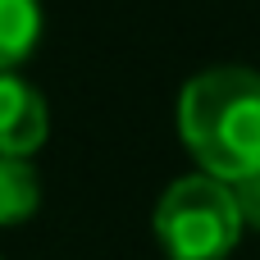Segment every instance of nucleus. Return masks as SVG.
I'll return each mask as SVG.
<instances>
[{"mask_svg":"<svg viewBox=\"0 0 260 260\" xmlns=\"http://www.w3.org/2000/svg\"><path fill=\"white\" fill-rule=\"evenodd\" d=\"M178 133L201 174L242 183L260 174V73L256 69H206L178 96Z\"/></svg>","mask_w":260,"mask_h":260,"instance_id":"f257e3e1","label":"nucleus"},{"mask_svg":"<svg viewBox=\"0 0 260 260\" xmlns=\"http://www.w3.org/2000/svg\"><path fill=\"white\" fill-rule=\"evenodd\" d=\"M242 210L233 187L210 174H187L169 183L155 206V238L169 260H224L242 238Z\"/></svg>","mask_w":260,"mask_h":260,"instance_id":"f03ea898","label":"nucleus"},{"mask_svg":"<svg viewBox=\"0 0 260 260\" xmlns=\"http://www.w3.org/2000/svg\"><path fill=\"white\" fill-rule=\"evenodd\" d=\"M46 128H50L46 96L18 73H0V155L27 160L46 142Z\"/></svg>","mask_w":260,"mask_h":260,"instance_id":"7ed1b4c3","label":"nucleus"},{"mask_svg":"<svg viewBox=\"0 0 260 260\" xmlns=\"http://www.w3.org/2000/svg\"><path fill=\"white\" fill-rule=\"evenodd\" d=\"M41 37V0H0V73L23 64Z\"/></svg>","mask_w":260,"mask_h":260,"instance_id":"20e7f679","label":"nucleus"},{"mask_svg":"<svg viewBox=\"0 0 260 260\" xmlns=\"http://www.w3.org/2000/svg\"><path fill=\"white\" fill-rule=\"evenodd\" d=\"M41 206V178L27 160H9L0 155V229L32 219Z\"/></svg>","mask_w":260,"mask_h":260,"instance_id":"39448f33","label":"nucleus"},{"mask_svg":"<svg viewBox=\"0 0 260 260\" xmlns=\"http://www.w3.org/2000/svg\"><path fill=\"white\" fill-rule=\"evenodd\" d=\"M233 201H238V210H242V224H247V229H260V174L233 183Z\"/></svg>","mask_w":260,"mask_h":260,"instance_id":"423d86ee","label":"nucleus"}]
</instances>
